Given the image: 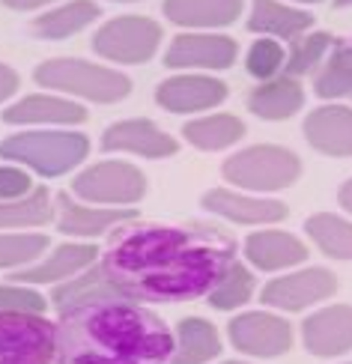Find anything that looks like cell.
<instances>
[{"label": "cell", "instance_id": "cell-1", "mask_svg": "<svg viewBox=\"0 0 352 364\" xmlns=\"http://www.w3.org/2000/svg\"><path fill=\"white\" fill-rule=\"evenodd\" d=\"M236 260L233 242L212 227H134L111 239L102 269L129 301L206 296Z\"/></svg>", "mask_w": 352, "mask_h": 364}, {"label": "cell", "instance_id": "cell-2", "mask_svg": "<svg viewBox=\"0 0 352 364\" xmlns=\"http://www.w3.org/2000/svg\"><path fill=\"white\" fill-rule=\"evenodd\" d=\"M57 364H167L174 335L152 311L122 301H96L60 314Z\"/></svg>", "mask_w": 352, "mask_h": 364}, {"label": "cell", "instance_id": "cell-3", "mask_svg": "<svg viewBox=\"0 0 352 364\" xmlns=\"http://www.w3.org/2000/svg\"><path fill=\"white\" fill-rule=\"evenodd\" d=\"M90 141L78 132H24L0 144V159L33 168L39 176H60L87 159Z\"/></svg>", "mask_w": 352, "mask_h": 364}, {"label": "cell", "instance_id": "cell-4", "mask_svg": "<svg viewBox=\"0 0 352 364\" xmlns=\"http://www.w3.org/2000/svg\"><path fill=\"white\" fill-rule=\"evenodd\" d=\"M36 84L51 87L57 93H72L90 102H119L132 93V81L117 69H105L87 60H48L36 69Z\"/></svg>", "mask_w": 352, "mask_h": 364}, {"label": "cell", "instance_id": "cell-5", "mask_svg": "<svg viewBox=\"0 0 352 364\" xmlns=\"http://www.w3.org/2000/svg\"><path fill=\"white\" fill-rule=\"evenodd\" d=\"M224 179L248 191H281L293 186L302 173V161L284 146L260 144L230 156L221 168Z\"/></svg>", "mask_w": 352, "mask_h": 364}, {"label": "cell", "instance_id": "cell-6", "mask_svg": "<svg viewBox=\"0 0 352 364\" xmlns=\"http://www.w3.org/2000/svg\"><path fill=\"white\" fill-rule=\"evenodd\" d=\"M54 338L42 314H0V364H54Z\"/></svg>", "mask_w": 352, "mask_h": 364}, {"label": "cell", "instance_id": "cell-7", "mask_svg": "<svg viewBox=\"0 0 352 364\" xmlns=\"http://www.w3.org/2000/svg\"><path fill=\"white\" fill-rule=\"evenodd\" d=\"M161 42V27L141 15H119L111 18L93 36V48L99 57L114 63H146Z\"/></svg>", "mask_w": 352, "mask_h": 364}, {"label": "cell", "instance_id": "cell-8", "mask_svg": "<svg viewBox=\"0 0 352 364\" xmlns=\"http://www.w3.org/2000/svg\"><path fill=\"white\" fill-rule=\"evenodd\" d=\"M72 191L90 203H137L146 194L144 173L126 161H99L81 171L72 182Z\"/></svg>", "mask_w": 352, "mask_h": 364}, {"label": "cell", "instance_id": "cell-9", "mask_svg": "<svg viewBox=\"0 0 352 364\" xmlns=\"http://www.w3.org/2000/svg\"><path fill=\"white\" fill-rule=\"evenodd\" d=\"M230 343L245 355L257 358H274L284 355L293 343V328L287 320L266 311L242 314L230 323Z\"/></svg>", "mask_w": 352, "mask_h": 364}, {"label": "cell", "instance_id": "cell-10", "mask_svg": "<svg viewBox=\"0 0 352 364\" xmlns=\"http://www.w3.org/2000/svg\"><path fill=\"white\" fill-rule=\"evenodd\" d=\"M338 290V278L331 275L329 269H302L293 275L274 278L263 287V305L269 308H281V311H302L316 301H326L329 296H334Z\"/></svg>", "mask_w": 352, "mask_h": 364}, {"label": "cell", "instance_id": "cell-11", "mask_svg": "<svg viewBox=\"0 0 352 364\" xmlns=\"http://www.w3.org/2000/svg\"><path fill=\"white\" fill-rule=\"evenodd\" d=\"M236 42L218 33H182L164 54L167 69H227L236 60Z\"/></svg>", "mask_w": 352, "mask_h": 364}, {"label": "cell", "instance_id": "cell-12", "mask_svg": "<svg viewBox=\"0 0 352 364\" xmlns=\"http://www.w3.org/2000/svg\"><path fill=\"white\" fill-rule=\"evenodd\" d=\"M302 341L311 355L334 358L352 350V305H329L302 326Z\"/></svg>", "mask_w": 352, "mask_h": 364}, {"label": "cell", "instance_id": "cell-13", "mask_svg": "<svg viewBox=\"0 0 352 364\" xmlns=\"http://www.w3.org/2000/svg\"><path fill=\"white\" fill-rule=\"evenodd\" d=\"M102 149L105 153H134L144 159H167L176 153V141L159 126H152L149 119H122L105 129Z\"/></svg>", "mask_w": 352, "mask_h": 364}, {"label": "cell", "instance_id": "cell-14", "mask_svg": "<svg viewBox=\"0 0 352 364\" xmlns=\"http://www.w3.org/2000/svg\"><path fill=\"white\" fill-rule=\"evenodd\" d=\"M159 105L164 111L174 114H194V111H209L227 99V87L206 75H176V78L161 81Z\"/></svg>", "mask_w": 352, "mask_h": 364}, {"label": "cell", "instance_id": "cell-15", "mask_svg": "<svg viewBox=\"0 0 352 364\" xmlns=\"http://www.w3.org/2000/svg\"><path fill=\"white\" fill-rule=\"evenodd\" d=\"M203 209L215 212V215L236 221V224H274L287 218V206L278 200H266V197L239 194L230 188H212L203 194Z\"/></svg>", "mask_w": 352, "mask_h": 364}, {"label": "cell", "instance_id": "cell-16", "mask_svg": "<svg viewBox=\"0 0 352 364\" xmlns=\"http://www.w3.org/2000/svg\"><path fill=\"white\" fill-rule=\"evenodd\" d=\"M304 138L326 156H352V111L343 105H326L304 119Z\"/></svg>", "mask_w": 352, "mask_h": 364}, {"label": "cell", "instance_id": "cell-17", "mask_svg": "<svg viewBox=\"0 0 352 364\" xmlns=\"http://www.w3.org/2000/svg\"><path fill=\"white\" fill-rule=\"evenodd\" d=\"M122 296L117 290V284L108 278V272L102 266H87L78 275H72L66 281L54 284V293L51 301L60 314H66L72 308H81V305H96V301H122Z\"/></svg>", "mask_w": 352, "mask_h": 364}, {"label": "cell", "instance_id": "cell-18", "mask_svg": "<svg viewBox=\"0 0 352 364\" xmlns=\"http://www.w3.org/2000/svg\"><path fill=\"white\" fill-rule=\"evenodd\" d=\"M99 257L96 245H60L42 263H30L12 275L15 284H60L72 275H78L87 266H93Z\"/></svg>", "mask_w": 352, "mask_h": 364}, {"label": "cell", "instance_id": "cell-19", "mask_svg": "<svg viewBox=\"0 0 352 364\" xmlns=\"http://www.w3.org/2000/svg\"><path fill=\"white\" fill-rule=\"evenodd\" d=\"M87 111L78 102L60 96H27L4 111V123L12 126H33V123H54V126H75L84 123Z\"/></svg>", "mask_w": 352, "mask_h": 364}, {"label": "cell", "instance_id": "cell-20", "mask_svg": "<svg viewBox=\"0 0 352 364\" xmlns=\"http://www.w3.org/2000/svg\"><path fill=\"white\" fill-rule=\"evenodd\" d=\"M245 254L263 272L289 269V266L308 260V248H304L293 233H281V230H260V233L248 236Z\"/></svg>", "mask_w": 352, "mask_h": 364}, {"label": "cell", "instance_id": "cell-21", "mask_svg": "<svg viewBox=\"0 0 352 364\" xmlns=\"http://www.w3.org/2000/svg\"><path fill=\"white\" fill-rule=\"evenodd\" d=\"M60 203V233L66 236H99L105 230H111L114 224L132 221L137 212L134 209H93L75 203L66 191L57 194Z\"/></svg>", "mask_w": 352, "mask_h": 364}, {"label": "cell", "instance_id": "cell-22", "mask_svg": "<svg viewBox=\"0 0 352 364\" xmlns=\"http://www.w3.org/2000/svg\"><path fill=\"white\" fill-rule=\"evenodd\" d=\"M239 12L242 0H164L167 21L179 27H227Z\"/></svg>", "mask_w": 352, "mask_h": 364}, {"label": "cell", "instance_id": "cell-23", "mask_svg": "<svg viewBox=\"0 0 352 364\" xmlns=\"http://www.w3.org/2000/svg\"><path fill=\"white\" fill-rule=\"evenodd\" d=\"M302 105H304V90H302L299 78H287V75L263 81L248 99V108L260 119H287V117H293Z\"/></svg>", "mask_w": 352, "mask_h": 364}, {"label": "cell", "instance_id": "cell-24", "mask_svg": "<svg viewBox=\"0 0 352 364\" xmlns=\"http://www.w3.org/2000/svg\"><path fill=\"white\" fill-rule=\"evenodd\" d=\"M314 24V15L299 12L293 6H284L278 0H251V18L248 30L266 36H281V39H296Z\"/></svg>", "mask_w": 352, "mask_h": 364}, {"label": "cell", "instance_id": "cell-25", "mask_svg": "<svg viewBox=\"0 0 352 364\" xmlns=\"http://www.w3.org/2000/svg\"><path fill=\"white\" fill-rule=\"evenodd\" d=\"M218 353H221V341L215 326L197 320V316H188L176 328V346L167 364H206Z\"/></svg>", "mask_w": 352, "mask_h": 364}, {"label": "cell", "instance_id": "cell-26", "mask_svg": "<svg viewBox=\"0 0 352 364\" xmlns=\"http://www.w3.org/2000/svg\"><path fill=\"white\" fill-rule=\"evenodd\" d=\"M186 141L203 153H218L224 146H233L236 141H242L245 126L239 117L230 114H212V117H201V119H191L182 129Z\"/></svg>", "mask_w": 352, "mask_h": 364}, {"label": "cell", "instance_id": "cell-27", "mask_svg": "<svg viewBox=\"0 0 352 364\" xmlns=\"http://www.w3.org/2000/svg\"><path fill=\"white\" fill-rule=\"evenodd\" d=\"M99 15H102L99 4H93V0H72L66 6H57L51 12L39 15L33 21V33L42 39H66L84 30L87 24H93Z\"/></svg>", "mask_w": 352, "mask_h": 364}, {"label": "cell", "instance_id": "cell-28", "mask_svg": "<svg viewBox=\"0 0 352 364\" xmlns=\"http://www.w3.org/2000/svg\"><path fill=\"white\" fill-rule=\"evenodd\" d=\"M304 230L316 242V248L334 260H352V224L331 212H316L304 221Z\"/></svg>", "mask_w": 352, "mask_h": 364}, {"label": "cell", "instance_id": "cell-29", "mask_svg": "<svg viewBox=\"0 0 352 364\" xmlns=\"http://www.w3.org/2000/svg\"><path fill=\"white\" fill-rule=\"evenodd\" d=\"M314 93L319 99H343L352 96V45L334 42L331 54L314 78Z\"/></svg>", "mask_w": 352, "mask_h": 364}, {"label": "cell", "instance_id": "cell-30", "mask_svg": "<svg viewBox=\"0 0 352 364\" xmlns=\"http://www.w3.org/2000/svg\"><path fill=\"white\" fill-rule=\"evenodd\" d=\"M54 218L48 188H33L18 200H0V227H39Z\"/></svg>", "mask_w": 352, "mask_h": 364}, {"label": "cell", "instance_id": "cell-31", "mask_svg": "<svg viewBox=\"0 0 352 364\" xmlns=\"http://www.w3.org/2000/svg\"><path fill=\"white\" fill-rule=\"evenodd\" d=\"M251 293H254V275L248 272V266L233 260L218 278V284L206 293V299L215 311H233V308H242L251 299Z\"/></svg>", "mask_w": 352, "mask_h": 364}, {"label": "cell", "instance_id": "cell-32", "mask_svg": "<svg viewBox=\"0 0 352 364\" xmlns=\"http://www.w3.org/2000/svg\"><path fill=\"white\" fill-rule=\"evenodd\" d=\"M334 45L331 33H311V36H296L289 39V51L284 60V75L287 78H302V75H311L319 60L326 57V51Z\"/></svg>", "mask_w": 352, "mask_h": 364}, {"label": "cell", "instance_id": "cell-33", "mask_svg": "<svg viewBox=\"0 0 352 364\" xmlns=\"http://www.w3.org/2000/svg\"><path fill=\"white\" fill-rule=\"evenodd\" d=\"M48 248L45 233H0V269H18L36 263V257Z\"/></svg>", "mask_w": 352, "mask_h": 364}, {"label": "cell", "instance_id": "cell-34", "mask_svg": "<svg viewBox=\"0 0 352 364\" xmlns=\"http://www.w3.org/2000/svg\"><path fill=\"white\" fill-rule=\"evenodd\" d=\"M284 60H287V51L281 42L274 39H257L248 51V60H245V66H248V75L260 81H269L274 78L281 69H284Z\"/></svg>", "mask_w": 352, "mask_h": 364}, {"label": "cell", "instance_id": "cell-35", "mask_svg": "<svg viewBox=\"0 0 352 364\" xmlns=\"http://www.w3.org/2000/svg\"><path fill=\"white\" fill-rule=\"evenodd\" d=\"M15 311V314H42L45 299L36 290H27L24 284L15 287H0V314Z\"/></svg>", "mask_w": 352, "mask_h": 364}, {"label": "cell", "instance_id": "cell-36", "mask_svg": "<svg viewBox=\"0 0 352 364\" xmlns=\"http://www.w3.org/2000/svg\"><path fill=\"white\" fill-rule=\"evenodd\" d=\"M30 176L21 168H0V200H18V197L30 194Z\"/></svg>", "mask_w": 352, "mask_h": 364}, {"label": "cell", "instance_id": "cell-37", "mask_svg": "<svg viewBox=\"0 0 352 364\" xmlns=\"http://www.w3.org/2000/svg\"><path fill=\"white\" fill-rule=\"evenodd\" d=\"M15 90H18V75H15L9 66L0 63V102H6Z\"/></svg>", "mask_w": 352, "mask_h": 364}, {"label": "cell", "instance_id": "cell-38", "mask_svg": "<svg viewBox=\"0 0 352 364\" xmlns=\"http://www.w3.org/2000/svg\"><path fill=\"white\" fill-rule=\"evenodd\" d=\"M9 9H36V6H45L51 4V0H4Z\"/></svg>", "mask_w": 352, "mask_h": 364}, {"label": "cell", "instance_id": "cell-39", "mask_svg": "<svg viewBox=\"0 0 352 364\" xmlns=\"http://www.w3.org/2000/svg\"><path fill=\"white\" fill-rule=\"evenodd\" d=\"M338 203H341L346 212H352V179L341 186V191H338Z\"/></svg>", "mask_w": 352, "mask_h": 364}, {"label": "cell", "instance_id": "cell-40", "mask_svg": "<svg viewBox=\"0 0 352 364\" xmlns=\"http://www.w3.org/2000/svg\"><path fill=\"white\" fill-rule=\"evenodd\" d=\"M334 6H352V0H334Z\"/></svg>", "mask_w": 352, "mask_h": 364}, {"label": "cell", "instance_id": "cell-41", "mask_svg": "<svg viewBox=\"0 0 352 364\" xmlns=\"http://www.w3.org/2000/svg\"><path fill=\"white\" fill-rule=\"evenodd\" d=\"M302 4H319V0H302Z\"/></svg>", "mask_w": 352, "mask_h": 364}, {"label": "cell", "instance_id": "cell-42", "mask_svg": "<svg viewBox=\"0 0 352 364\" xmlns=\"http://www.w3.org/2000/svg\"><path fill=\"white\" fill-rule=\"evenodd\" d=\"M224 364H245V361H224Z\"/></svg>", "mask_w": 352, "mask_h": 364}]
</instances>
